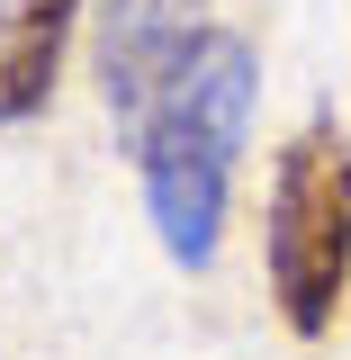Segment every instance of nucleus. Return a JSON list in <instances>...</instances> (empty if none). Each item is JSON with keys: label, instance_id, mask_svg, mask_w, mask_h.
<instances>
[{"label": "nucleus", "instance_id": "1", "mask_svg": "<svg viewBox=\"0 0 351 360\" xmlns=\"http://www.w3.org/2000/svg\"><path fill=\"white\" fill-rule=\"evenodd\" d=\"M253 108H262V54H253V37L208 27V45L172 72V90L127 135L153 243L180 270H208L217 243H225V198H234V153L253 135Z\"/></svg>", "mask_w": 351, "mask_h": 360}, {"label": "nucleus", "instance_id": "4", "mask_svg": "<svg viewBox=\"0 0 351 360\" xmlns=\"http://www.w3.org/2000/svg\"><path fill=\"white\" fill-rule=\"evenodd\" d=\"M82 18H90V0H0V127L45 117Z\"/></svg>", "mask_w": 351, "mask_h": 360}, {"label": "nucleus", "instance_id": "2", "mask_svg": "<svg viewBox=\"0 0 351 360\" xmlns=\"http://www.w3.org/2000/svg\"><path fill=\"white\" fill-rule=\"evenodd\" d=\"M262 270H270V307H279V324L298 342H324L343 324V297H351V135L333 117H307L270 162Z\"/></svg>", "mask_w": 351, "mask_h": 360}, {"label": "nucleus", "instance_id": "3", "mask_svg": "<svg viewBox=\"0 0 351 360\" xmlns=\"http://www.w3.org/2000/svg\"><path fill=\"white\" fill-rule=\"evenodd\" d=\"M208 0H90V72L117 127H144V108L172 90V72L208 45Z\"/></svg>", "mask_w": 351, "mask_h": 360}]
</instances>
